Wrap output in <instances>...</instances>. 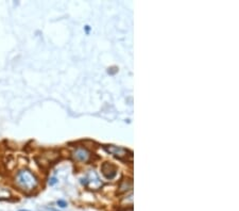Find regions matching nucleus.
<instances>
[{"label": "nucleus", "instance_id": "1", "mask_svg": "<svg viewBox=\"0 0 239 211\" xmlns=\"http://www.w3.org/2000/svg\"><path fill=\"white\" fill-rule=\"evenodd\" d=\"M15 184L24 192H31L37 186V179L29 171H20L15 176Z\"/></svg>", "mask_w": 239, "mask_h": 211}]
</instances>
